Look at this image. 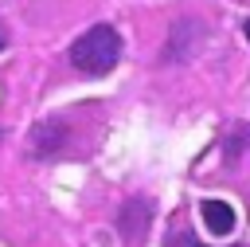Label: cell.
I'll list each match as a JSON object with an SVG mask.
<instances>
[{
	"mask_svg": "<svg viewBox=\"0 0 250 247\" xmlns=\"http://www.w3.org/2000/svg\"><path fill=\"white\" fill-rule=\"evenodd\" d=\"M199 220H203V227H207L215 239H219V235H230V231H234V223H238L234 208H230L227 200H215V196L199 200Z\"/></svg>",
	"mask_w": 250,
	"mask_h": 247,
	"instance_id": "cell-3",
	"label": "cell"
},
{
	"mask_svg": "<svg viewBox=\"0 0 250 247\" xmlns=\"http://www.w3.org/2000/svg\"><path fill=\"white\" fill-rule=\"evenodd\" d=\"M117 227H121V235L137 239L148 227V200H125V208L117 212Z\"/></svg>",
	"mask_w": 250,
	"mask_h": 247,
	"instance_id": "cell-4",
	"label": "cell"
},
{
	"mask_svg": "<svg viewBox=\"0 0 250 247\" xmlns=\"http://www.w3.org/2000/svg\"><path fill=\"white\" fill-rule=\"evenodd\" d=\"M70 67L82 74H109L121 63V35L109 24H94L86 27L74 43H70Z\"/></svg>",
	"mask_w": 250,
	"mask_h": 247,
	"instance_id": "cell-1",
	"label": "cell"
},
{
	"mask_svg": "<svg viewBox=\"0 0 250 247\" xmlns=\"http://www.w3.org/2000/svg\"><path fill=\"white\" fill-rule=\"evenodd\" d=\"M0 51H4V27H0Z\"/></svg>",
	"mask_w": 250,
	"mask_h": 247,
	"instance_id": "cell-7",
	"label": "cell"
},
{
	"mask_svg": "<svg viewBox=\"0 0 250 247\" xmlns=\"http://www.w3.org/2000/svg\"><path fill=\"white\" fill-rule=\"evenodd\" d=\"M180 247H199V243H195L191 235H184V239H180Z\"/></svg>",
	"mask_w": 250,
	"mask_h": 247,
	"instance_id": "cell-5",
	"label": "cell"
},
{
	"mask_svg": "<svg viewBox=\"0 0 250 247\" xmlns=\"http://www.w3.org/2000/svg\"><path fill=\"white\" fill-rule=\"evenodd\" d=\"M242 35H246V39H250V20H246V24H242Z\"/></svg>",
	"mask_w": 250,
	"mask_h": 247,
	"instance_id": "cell-6",
	"label": "cell"
},
{
	"mask_svg": "<svg viewBox=\"0 0 250 247\" xmlns=\"http://www.w3.org/2000/svg\"><path fill=\"white\" fill-rule=\"evenodd\" d=\"M66 137H70V122H62V118H43V122L31 125L27 149H31V157L51 161V157H59V153L66 149Z\"/></svg>",
	"mask_w": 250,
	"mask_h": 247,
	"instance_id": "cell-2",
	"label": "cell"
}]
</instances>
